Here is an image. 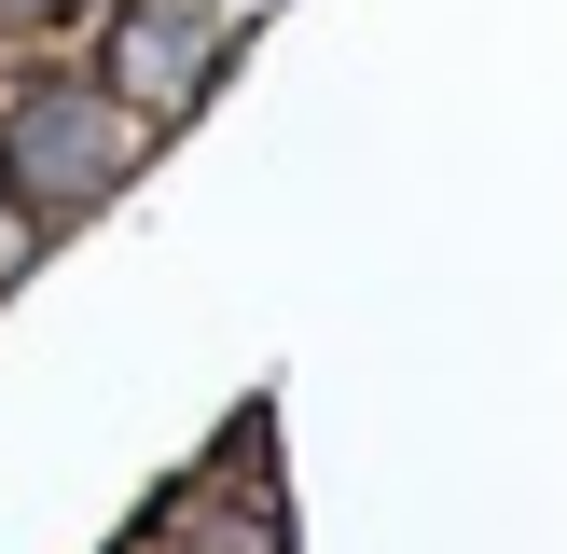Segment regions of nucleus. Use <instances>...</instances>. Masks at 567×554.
Returning a JSON list of instances; mask_svg holds the SVG:
<instances>
[{
    "mask_svg": "<svg viewBox=\"0 0 567 554\" xmlns=\"http://www.w3.org/2000/svg\"><path fill=\"white\" fill-rule=\"evenodd\" d=\"M55 14H97V0H0V28H55Z\"/></svg>",
    "mask_w": 567,
    "mask_h": 554,
    "instance_id": "obj_3",
    "label": "nucleus"
},
{
    "mask_svg": "<svg viewBox=\"0 0 567 554\" xmlns=\"http://www.w3.org/2000/svg\"><path fill=\"white\" fill-rule=\"evenodd\" d=\"M221 0H125L111 14V98L125 111H194L221 83Z\"/></svg>",
    "mask_w": 567,
    "mask_h": 554,
    "instance_id": "obj_2",
    "label": "nucleus"
},
{
    "mask_svg": "<svg viewBox=\"0 0 567 554\" xmlns=\"http://www.w3.org/2000/svg\"><path fill=\"white\" fill-rule=\"evenodd\" d=\"M138 153H153V125H138L111 83H28V98L0 111V194H14V222H42V236L97 222L111 194L138 181Z\"/></svg>",
    "mask_w": 567,
    "mask_h": 554,
    "instance_id": "obj_1",
    "label": "nucleus"
}]
</instances>
